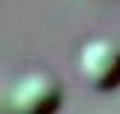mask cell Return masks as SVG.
Listing matches in <instances>:
<instances>
[{
    "mask_svg": "<svg viewBox=\"0 0 120 114\" xmlns=\"http://www.w3.org/2000/svg\"><path fill=\"white\" fill-rule=\"evenodd\" d=\"M62 105V85L44 70L21 73L6 94L9 114H56Z\"/></svg>",
    "mask_w": 120,
    "mask_h": 114,
    "instance_id": "1",
    "label": "cell"
},
{
    "mask_svg": "<svg viewBox=\"0 0 120 114\" xmlns=\"http://www.w3.org/2000/svg\"><path fill=\"white\" fill-rule=\"evenodd\" d=\"M76 67L94 91H114L120 85V44L111 38H91L82 44Z\"/></svg>",
    "mask_w": 120,
    "mask_h": 114,
    "instance_id": "2",
    "label": "cell"
}]
</instances>
